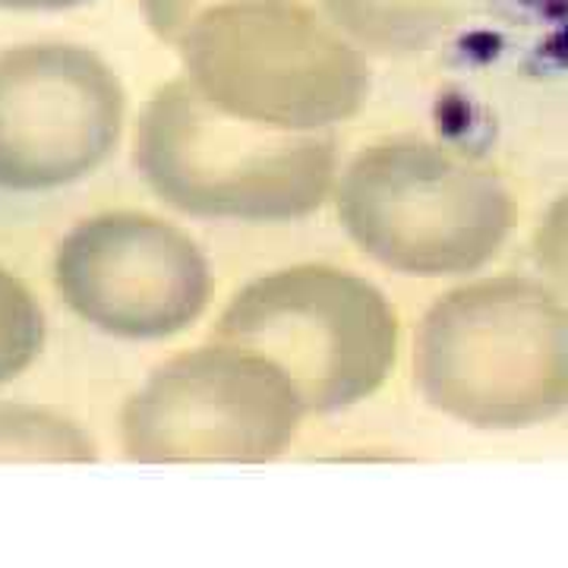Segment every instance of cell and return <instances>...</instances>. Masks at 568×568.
<instances>
[{"label":"cell","mask_w":568,"mask_h":568,"mask_svg":"<svg viewBox=\"0 0 568 568\" xmlns=\"http://www.w3.org/2000/svg\"><path fill=\"white\" fill-rule=\"evenodd\" d=\"M136 168L183 215L209 222L284 224L335 196L332 133L278 130L209 102L186 80L164 82L136 123Z\"/></svg>","instance_id":"6da1fadb"},{"label":"cell","mask_w":568,"mask_h":568,"mask_svg":"<svg viewBox=\"0 0 568 568\" xmlns=\"http://www.w3.org/2000/svg\"><path fill=\"white\" fill-rule=\"evenodd\" d=\"M174 51L209 102L278 130H332L369 95L366 51L306 0H222Z\"/></svg>","instance_id":"7a4b0ae2"},{"label":"cell","mask_w":568,"mask_h":568,"mask_svg":"<svg viewBox=\"0 0 568 568\" xmlns=\"http://www.w3.org/2000/svg\"><path fill=\"white\" fill-rule=\"evenodd\" d=\"M212 338L265 354L291 376L306 414H332L386 386L398 316L373 282L335 265H291L250 282Z\"/></svg>","instance_id":"3957f363"},{"label":"cell","mask_w":568,"mask_h":568,"mask_svg":"<svg viewBox=\"0 0 568 568\" xmlns=\"http://www.w3.org/2000/svg\"><path fill=\"white\" fill-rule=\"evenodd\" d=\"M304 417L282 366L212 338L142 383L123 405L121 443L140 465H265L291 448Z\"/></svg>","instance_id":"277c9868"},{"label":"cell","mask_w":568,"mask_h":568,"mask_svg":"<svg viewBox=\"0 0 568 568\" xmlns=\"http://www.w3.org/2000/svg\"><path fill=\"white\" fill-rule=\"evenodd\" d=\"M338 219L369 260L410 278L480 265L506 224L496 186L446 149L417 140L376 142L335 183Z\"/></svg>","instance_id":"5b68a950"},{"label":"cell","mask_w":568,"mask_h":568,"mask_svg":"<svg viewBox=\"0 0 568 568\" xmlns=\"http://www.w3.org/2000/svg\"><path fill=\"white\" fill-rule=\"evenodd\" d=\"M414 383L433 407L467 424L521 420L568 388V320L506 284L448 294L426 313Z\"/></svg>","instance_id":"8992f818"},{"label":"cell","mask_w":568,"mask_h":568,"mask_svg":"<svg viewBox=\"0 0 568 568\" xmlns=\"http://www.w3.org/2000/svg\"><path fill=\"white\" fill-rule=\"evenodd\" d=\"M123 111L118 73L82 44L0 51V190L44 193L95 174L121 140Z\"/></svg>","instance_id":"52a82bcc"},{"label":"cell","mask_w":568,"mask_h":568,"mask_svg":"<svg viewBox=\"0 0 568 568\" xmlns=\"http://www.w3.org/2000/svg\"><path fill=\"white\" fill-rule=\"evenodd\" d=\"M54 284L82 323L118 338H171L212 297V268L178 224L145 212L80 222L54 253Z\"/></svg>","instance_id":"ba28073f"},{"label":"cell","mask_w":568,"mask_h":568,"mask_svg":"<svg viewBox=\"0 0 568 568\" xmlns=\"http://www.w3.org/2000/svg\"><path fill=\"white\" fill-rule=\"evenodd\" d=\"M323 13L364 51L405 54L433 39L446 20V0H320Z\"/></svg>","instance_id":"9c48e42d"},{"label":"cell","mask_w":568,"mask_h":568,"mask_svg":"<svg viewBox=\"0 0 568 568\" xmlns=\"http://www.w3.org/2000/svg\"><path fill=\"white\" fill-rule=\"evenodd\" d=\"M95 443L58 410L32 405H0V462H95Z\"/></svg>","instance_id":"30bf717a"},{"label":"cell","mask_w":568,"mask_h":568,"mask_svg":"<svg viewBox=\"0 0 568 568\" xmlns=\"http://www.w3.org/2000/svg\"><path fill=\"white\" fill-rule=\"evenodd\" d=\"M44 345V316L32 291L0 265V386L26 373Z\"/></svg>","instance_id":"8fae6325"},{"label":"cell","mask_w":568,"mask_h":568,"mask_svg":"<svg viewBox=\"0 0 568 568\" xmlns=\"http://www.w3.org/2000/svg\"><path fill=\"white\" fill-rule=\"evenodd\" d=\"M215 3H222V0H142V17L164 44L174 48L183 29Z\"/></svg>","instance_id":"7c38bea8"},{"label":"cell","mask_w":568,"mask_h":568,"mask_svg":"<svg viewBox=\"0 0 568 568\" xmlns=\"http://www.w3.org/2000/svg\"><path fill=\"white\" fill-rule=\"evenodd\" d=\"M92 0H0V10H20V13H51V10H73Z\"/></svg>","instance_id":"4fadbf2b"}]
</instances>
